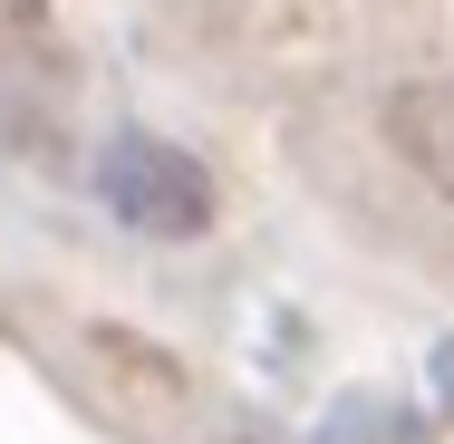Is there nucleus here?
Instances as JSON below:
<instances>
[{"mask_svg": "<svg viewBox=\"0 0 454 444\" xmlns=\"http://www.w3.org/2000/svg\"><path fill=\"white\" fill-rule=\"evenodd\" d=\"M97 183H106V213H116L126 232L193 242V232L213 222V175H203L184 145H165V136H116L106 165H97Z\"/></svg>", "mask_w": 454, "mask_h": 444, "instance_id": "1", "label": "nucleus"}, {"mask_svg": "<svg viewBox=\"0 0 454 444\" xmlns=\"http://www.w3.org/2000/svg\"><path fill=\"white\" fill-rule=\"evenodd\" d=\"M387 145L454 203V78L445 88H396L387 97Z\"/></svg>", "mask_w": 454, "mask_h": 444, "instance_id": "2", "label": "nucleus"}]
</instances>
